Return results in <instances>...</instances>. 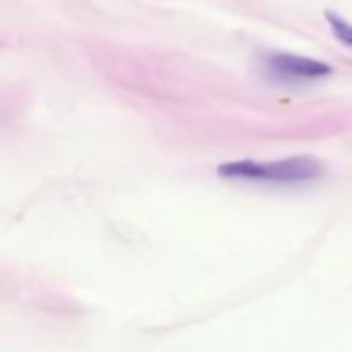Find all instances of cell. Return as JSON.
Segmentation results:
<instances>
[{"label":"cell","mask_w":352,"mask_h":352,"mask_svg":"<svg viewBox=\"0 0 352 352\" xmlns=\"http://www.w3.org/2000/svg\"><path fill=\"white\" fill-rule=\"evenodd\" d=\"M220 177L237 181L302 184L322 177L323 165L313 157H292L277 162L237 160L219 167Z\"/></svg>","instance_id":"6da1fadb"},{"label":"cell","mask_w":352,"mask_h":352,"mask_svg":"<svg viewBox=\"0 0 352 352\" xmlns=\"http://www.w3.org/2000/svg\"><path fill=\"white\" fill-rule=\"evenodd\" d=\"M267 67L278 79L292 82L316 81V79H323L332 74V67L325 62L289 54L270 55Z\"/></svg>","instance_id":"7a4b0ae2"},{"label":"cell","mask_w":352,"mask_h":352,"mask_svg":"<svg viewBox=\"0 0 352 352\" xmlns=\"http://www.w3.org/2000/svg\"><path fill=\"white\" fill-rule=\"evenodd\" d=\"M325 17H327V21H329L332 31L336 33V36L339 38L342 43L352 47V26L351 24L347 23V21H344L340 16H337L336 12H327Z\"/></svg>","instance_id":"3957f363"}]
</instances>
